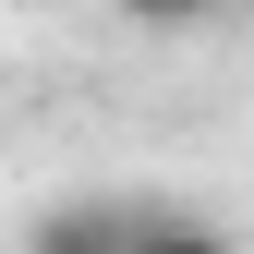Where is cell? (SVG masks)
Listing matches in <instances>:
<instances>
[{"instance_id":"6da1fadb","label":"cell","mask_w":254,"mask_h":254,"mask_svg":"<svg viewBox=\"0 0 254 254\" xmlns=\"http://www.w3.org/2000/svg\"><path fill=\"white\" fill-rule=\"evenodd\" d=\"M121 12H133V24H194L206 0H121Z\"/></svg>"}]
</instances>
